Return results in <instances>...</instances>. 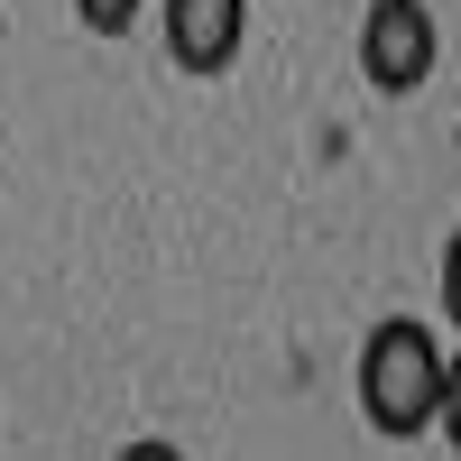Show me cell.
Segmentation results:
<instances>
[{
  "label": "cell",
  "instance_id": "7",
  "mask_svg": "<svg viewBox=\"0 0 461 461\" xmlns=\"http://www.w3.org/2000/svg\"><path fill=\"white\" fill-rule=\"evenodd\" d=\"M121 461H185L176 443H158V434H148V443H121Z\"/></svg>",
  "mask_w": 461,
  "mask_h": 461
},
{
  "label": "cell",
  "instance_id": "2",
  "mask_svg": "<svg viewBox=\"0 0 461 461\" xmlns=\"http://www.w3.org/2000/svg\"><path fill=\"white\" fill-rule=\"evenodd\" d=\"M434 65H443V28L425 0H369V19H360V74H369V93H425L434 84Z\"/></svg>",
  "mask_w": 461,
  "mask_h": 461
},
{
  "label": "cell",
  "instance_id": "5",
  "mask_svg": "<svg viewBox=\"0 0 461 461\" xmlns=\"http://www.w3.org/2000/svg\"><path fill=\"white\" fill-rule=\"evenodd\" d=\"M443 323L461 332V221L443 230Z\"/></svg>",
  "mask_w": 461,
  "mask_h": 461
},
{
  "label": "cell",
  "instance_id": "6",
  "mask_svg": "<svg viewBox=\"0 0 461 461\" xmlns=\"http://www.w3.org/2000/svg\"><path fill=\"white\" fill-rule=\"evenodd\" d=\"M434 425H443V443L461 452V351L443 360V406H434Z\"/></svg>",
  "mask_w": 461,
  "mask_h": 461
},
{
  "label": "cell",
  "instance_id": "1",
  "mask_svg": "<svg viewBox=\"0 0 461 461\" xmlns=\"http://www.w3.org/2000/svg\"><path fill=\"white\" fill-rule=\"evenodd\" d=\"M443 360H452V351H443V332H434L425 314H388V323H369L360 369H351L369 434H388V443L434 434V406H443Z\"/></svg>",
  "mask_w": 461,
  "mask_h": 461
},
{
  "label": "cell",
  "instance_id": "4",
  "mask_svg": "<svg viewBox=\"0 0 461 461\" xmlns=\"http://www.w3.org/2000/svg\"><path fill=\"white\" fill-rule=\"evenodd\" d=\"M139 10H148V0H74V19H84L93 37H130V28H139Z\"/></svg>",
  "mask_w": 461,
  "mask_h": 461
},
{
  "label": "cell",
  "instance_id": "3",
  "mask_svg": "<svg viewBox=\"0 0 461 461\" xmlns=\"http://www.w3.org/2000/svg\"><path fill=\"white\" fill-rule=\"evenodd\" d=\"M158 28H167V56L185 74H230L249 47V0H167Z\"/></svg>",
  "mask_w": 461,
  "mask_h": 461
}]
</instances>
